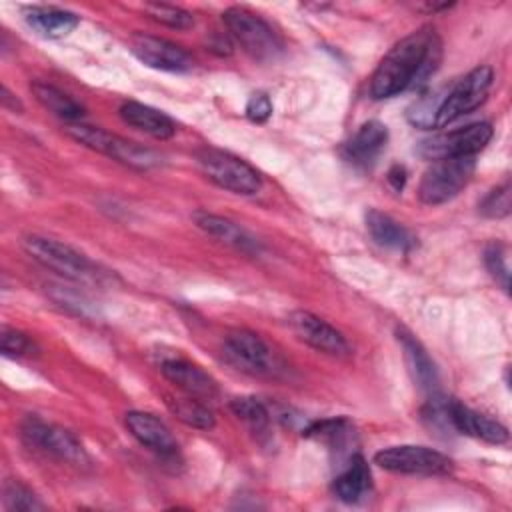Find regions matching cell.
I'll return each instance as SVG.
<instances>
[{"instance_id":"cell-1","label":"cell","mask_w":512,"mask_h":512,"mask_svg":"<svg viewBox=\"0 0 512 512\" xmlns=\"http://www.w3.org/2000/svg\"><path fill=\"white\" fill-rule=\"evenodd\" d=\"M440 60L442 42L432 28L424 26L410 32L376 66L368 84L370 98L384 100L422 86L438 70Z\"/></svg>"},{"instance_id":"cell-2","label":"cell","mask_w":512,"mask_h":512,"mask_svg":"<svg viewBox=\"0 0 512 512\" xmlns=\"http://www.w3.org/2000/svg\"><path fill=\"white\" fill-rule=\"evenodd\" d=\"M22 246L32 260H36L40 266H44L46 270L66 280H72L78 284H90V282H98L102 276L96 264L88 260L82 252L54 238L32 234L22 240Z\"/></svg>"},{"instance_id":"cell-3","label":"cell","mask_w":512,"mask_h":512,"mask_svg":"<svg viewBox=\"0 0 512 512\" xmlns=\"http://www.w3.org/2000/svg\"><path fill=\"white\" fill-rule=\"evenodd\" d=\"M66 132L80 144L120 162L136 170H148L160 164V156L138 142L126 140L118 134H112L100 126H90L84 122H70L66 126Z\"/></svg>"},{"instance_id":"cell-4","label":"cell","mask_w":512,"mask_h":512,"mask_svg":"<svg viewBox=\"0 0 512 512\" xmlns=\"http://www.w3.org/2000/svg\"><path fill=\"white\" fill-rule=\"evenodd\" d=\"M196 162L210 182L228 192L250 196L262 188V176L258 170L226 150L202 148L196 152Z\"/></svg>"},{"instance_id":"cell-5","label":"cell","mask_w":512,"mask_h":512,"mask_svg":"<svg viewBox=\"0 0 512 512\" xmlns=\"http://www.w3.org/2000/svg\"><path fill=\"white\" fill-rule=\"evenodd\" d=\"M222 20L234 42L254 60L270 62L282 54V40L258 14L232 6L222 14Z\"/></svg>"},{"instance_id":"cell-6","label":"cell","mask_w":512,"mask_h":512,"mask_svg":"<svg viewBox=\"0 0 512 512\" xmlns=\"http://www.w3.org/2000/svg\"><path fill=\"white\" fill-rule=\"evenodd\" d=\"M476 170L474 156L434 160L422 174L418 184V198L428 206H438L456 198L472 180Z\"/></svg>"},{"instance_id":"cell-7","label":"cell","mask_w":512,"mask_h":512,"mask_svg":"<svg viewBox=\"0 0 512 512\" xmlns=\"http://www.w3.org/2000/svg\"><path fill=\"white\" fill-rule=\"evenodd\" d=\"M492 84H494V70L490 66L472 68L442 96V102L436 110L434 128L448 126L454 120L482 106L492 90Z\"/></svg>"},{"instance_id":"cell-8","label":"cell","mask_w":512,"mask_h":512,"mask_svg":"<svg viewBox=\"0 0 512 512\" xmlns=\"http://www.w3.org/2000/svg\"><path fill=\"white\" fill-rule=\"evenodd\" d=\"M222 350L226 360L244 374L272 378L282 370L276 352L252 330H232Z\"/></svg>"},{"instance_id":"cell-9","label":"cell","mask_w":512,"mask_h":512,"mask_svg":"<svg viewBox=\"0 0 512 512\" xmlns=\"http://www.w3.org/2000/svg\"><path fill=\"white\" fill-rule=\"evenodd\" d=\"M374 464L382 470L394 474H418V476H438L452 470V460L428 446L400 444L388 446L374 454Z\"/></svg>"},{"instance_id":"cell-10","label":"cell","mask_w":512,"mask_h":512,"mask_svg":"<svg viewBox=\"0 0 512 512\" xmlns=\"http://www.w3.org/2000/svg\"><path fill=\"white\" fill-rule=\"evenodd\" d=\"M492 124L474 122L450 132L436 134L418 144V154L426 160H444L460 156H476L492 140Z\"/></svg>"},{"instance_id":"cell-11","label":"cell","mask_w":512,"mask_h":512,"mask_svg":"<svg viewBox=\"0 0 512 512\" xmlns=\"http://www.w3.org/2000/svg\"><path fill=\"white\" fill-rule=\"evenodd\" d=\"M20 432H22V438L30 446H34L58 460H66L72 464L86 462V452H84L80 440L70 430H66L58 424L46 422L38 416H28V418H24Z\"/></svg>"},{"instance_id":"cell-12","label":"cell","mask_w":512,"mask_h":512,"mask_svg":"<svg viewBox=\"0 0 512 512\" xmlns=\"http://www.w3.org/2000/svg\"><path fill=\"white\" fill-rule=\"evenodd\" d=\"M130 48L140 62L154 70L188 72L194 66L192 56L182 46L160 36L134 34L130 38Z\"/></svg>"},{"instance_id":"cell-13","label":"cell","mask_w":512,"mask_h":512,"mask_svg":"<svg viewBox=\"0 0 512 512\" xmlns=\"http://www.w3.org/2000/svg\"><path fill=\"white\" fill-rule=\"evenodd\" d=\"M288 324L292 332L306 342L308 346L316 348L318 352L330 354V356H348L350 354V344L342 336L340 330H336L332 324L322 320L320 316L306 312V310H294L288 316Z\"/></svg>"},{"instance_id":"cell-14","label":"cell","mask_w":512,"mask_h":512,"mask_svg":"<svg viewBox=\"0 0 512 512\" xmlns=\"http://www.w3.org/2000/svg\"><path fill=\"white\" fill-rule=\"evenodd\" d=\"M446 414L450 426L466 436L478 438L488 444H504L508 442V430L500 422L464 406L458 400H446Z\"/></svg>"},{"instance_id":"cell-15","label":"cell","mask_w":512,"mask_h":512,"mask_svg":"<svg viewBox=\"0 0 512 512\" xmlns=\"http://www.w3.org/2000/svg\"><path fill=\"white\" fill-rule=\"evenodd\" d=\"M124 424H126L128 432L148 450H152L160 456H174L178 452V442H176L174 434L154 414L132 410V412H126Z\"/></svg>"},{"instance_id":"cell-16","label":"cell","mask_w":512,"mask_h":512,"mask_svg":"<svg viewBox=\"0 0 512 512\" xmlns=\"http://www.w3.org/2000/svg\"><path fill=\"white\" fill-rule=\"evenodd\" d=\"M160 372L162 376L172 382L178 390H182L188 396L206 400L216 396L218 386L214 382V378L204 372L200 366L184 360V358H168L160 364Z\"/></svg>"},{"instance_id":"cell-17","label":"cell","mask_w":512,"mask_h":512,"mask_svg":"<svg viewBox=\"0 0 512 512\" xmlns=\"http://www.w3.org/2000/svg\"><path fill=\"white\" fill-rule=\"evenodd\" d=\"M388 142V128L380 120L364 122L344 144L342 156L354 166H370Z\"/></svg>"},{"instance_id":"cell-18","label":"cell","mask_w":512,"mask_h":512,"mask_svg":"<svg viewBox=\"0 0 512 512\" xmlns=\"http://www.w3.org/2000/svg\"><path fill=\"white\" fill-rule=\"evenodd\" d=\"M396 338H398V344L402 348V354H404V360H406V366H408V372H410L414 384L422 392L436 396V392H438V370H436L432 358L428 356L426 348L410 332H406L402 328L396 332Z\"/></svg>"},{"instance_id":"cell-19","label":"cell","mask_w":512,"mask_h":512,"mask_svg":"<svg viewBox=\"0 0 512 512\" xmlns=\"http://www.w3.org/2000/svg\"><path fill=\"white\" fill-rule=\"evenodd\" d=\"M192 218H194V224L202 232H206L208 236L218 238L220 242H224V244H228V246H232V248H236L244 254H258L260 244L240 224H236V222H232L224 216L206 212V210L194 212Z\"/></svg>"},{"instance_id":"cell-20","label":"cell","mask_w":512,"mask_h":512,"mask_svg":"<svg viewBox=\"0 0 512 512\" xmlns=\"http://www.w3.org/2000/svg\"><path fill=\"white\" fill-rule=\"evenodd\" d=\"M118 114L128 126H132L156 140H168L176 132V124L168 114H164L162 110L152 108L148 104H142V102H134V100L122 102L118 108Z\"/></svg>"},{"instance_id":"cell-21","label":"cell","mask_w":512,"mask_h":512,"mask_svg":"<svg viewBox=\"0 0 512 512\" xmlns=\"http://www.w3.org/2000/svg\"><path fill=\"white\" fill-rule=\"evenodd\" d=\"M26 24L44 38H64L78 26L74 12L52 8V6H30L26 8Z\"/></svg>"},{"instance_id":"cell-22","label":"cell","mask_w":512,"mask_h":512,"mask_svg":"<svg viewBox=\"0 0 512 512\" xmlns=\"http://www.w3.org/2000/svg\"><path fill=\"white\" fill-rule=\"evenodd\" d=\"M366 228L370 236L384 248L408 252L416 244V238L410 234L408 228H404L400 222H396L392 216L380 210H368Z\"/></svg>"},{"instance_id":"cell-23","label":"cell","mask_w":512,"mask_h":512,"mask_svg":"<svg viewBox=\"0 0 512 512\" xmlns=\"http://www.w3.org/2000/svg\"><path fill=\"white\" fill-rule=\"evenodd\" d=\"M334 494L348 504L360 502L372 488V474L362 456H352L348 466L334 480Z\"/></svg>"},{"instance_id":"cell-24","label":"cell","mask_w":512,"mask_h":512,"mask_svg":"<svg viewBox=\"0 0 512 512\" xmlns=\"http://www.w3.org/2000/svg\"><path fill=\"white\" fill-rule=\"evenodd\" d=\"M36 100L54 116H58L60 120L70 122H80V118L84 116V108L66 92H62L60 88L46 84V82H32L30 84Z\"/></svg>"},{"instance_id":"cell-25","label":"cell","mask_w":512,"mask_h":512,"mask_svg":"<svg viewBox=\"0 0 512 512\" xmlns=\"http://www.w3.org/2000/svg\"><path fill=\"white\" fill-rule=\"evenodd\" d=\"M166 406L168 410L186 426L198 428V430H212L216 424L214 412L194 396H166Z\"/></svg>"},{"instance_id":"cell-26","label":"cell","mask_w":512,"mask_h":512,"mask_svg":"<svg viewBox=\"0 0 512 512\" xmlns=\"http://www.w3.org/2000/svg\"><path fill=\"white\" fill-rule=\"evenodd\" d=\"M230 410L238 420H242L256 434L266 432L270 426V412L258 398H252V396L234 398L230 402Z\"/></svg>"},{"instance_id":"cell-27","label":"cell","mask_w":512,"mask_h":512,"mask_svg":"<svg viewBox=\"0 0 512 512\" xmlns=\"http://www.w3.org/2000/svg\"><path fill=\"white\" fill-rule=\"evenodd\" d=\"M144 10H146V14L152 20H156V22L168 26V28L188 30V28L194 26V16L188 10L180 8V6L162 4V2H150V4L144 6Z\"/></svg>"},{"instance_id":"cell-28","label":"cell","mask_w":512,"mask_h":512,"mask_svg":"<svg viewBox=\"0 0 512 512\" xmlns=\"http://www.w3.org/2000/svg\"><path fill=\"white\" fill-rule=\"evenodd\" d=\"M4 506H6V510H20V512L44 508L40 498L28 486L14 482V480L6 482V486H4Z\"/></svg>"},{"instance_id":"cell-29","label":"cell","mask_w":512,"mask_h":512,"mask_svg":"<svg viewBox=\"0 0 512 512\" xmlns=\"http://www.w3.org/2000/svg\"><path fill=\"white\" fill-rule=\"evenodd\" d=\"M478 210L486 218H504L510 214V184L504 182L496 188H492L482 202L478 204Z\"/></svg>"},{"instance_id":"cell-30","label":"cell","mask_w":512,"mask_h":512,"mask_svg":"<svg viewBox=\"0 0 512 512\" xmlns=\"http://www.w3.org/2000/svg\"><path fill=\"white\" fill-rule=\"evenodd\" d=\"M484 262L488 272L500 282V286L504 290H508L510 286V270H508V256H506V248L502 244H490L484 252Z\"/></svg>"},{"instance_id":"cell-31","label":"cell","mask_w":512,"mask_h":512,"mask_svg":"<svg viewBox=\"0 0 512 512\" xmlns=\"http://www.w3.org/2000/svg\"><path fill=\"white\" fill-rule=\"evenodd\" d=\"M0 346H2L4 356H12V358L28 356V354H32V350H34V342H32L24 332L14 330V328H8V326L2 328Z\"/></svg>"},{"instance_id":"cell-32","label":"cell","mask_w":512,"mask_h":512,"mask_svg":"<svg viewBox=\"0 0 512 512\" xmlns=\"http://www.w3.org/2000/svg\"><path fill=\"white\" fill-rule=\"evenodd\" d=\"M272 114V102L264 92H256L246 102V116L252 122H266Z\"/></svg>"},{"instance_id":"cell-33","label":"cell","mask_w":512,"mask_h":512,"mask_svg":"<svg viewBox=\"0 0 512 512\" xmlns=\"http://www.w3.org/2000/svg\"><path fill=\"white\" fill-rule=\"evenodd\" d=\"M388 182L392 184L394 190H402L404 184H406V170H404V166H400V164L392 166L390 172H388Z\"/></svg>"},{"instance_id":"cell-34","label":"cell","mask_w":512,"mask_h":512,"mask_svg":"<svg viewBox=\"0 0 512 512\" xmlns=\"http://www.w3.org/2000/svg\"><path fill=\"white\" fill-rule=\"evenodd\" d=\"M2 106L8 108V110H12V112H22L20 100H18L14 94H10V90H8L6 86H2Z\"/></svg>"},{"instance_id":"cell-35","label":"cell","mask_w":512,"mask_h":512,"mask_svg":"<svg viewBox=\"0 0 512 512\" xmlns=\"http://www.w3.org/2000/svg\"><path fill=\"white\" fill-rule=\"evenodd\" d=\"M210 50H214V52H218V54H222V56H228V54L232 52V46H230V42L226 40V36H216V40L210 42Z\"/></svg>"}]
</instances>
